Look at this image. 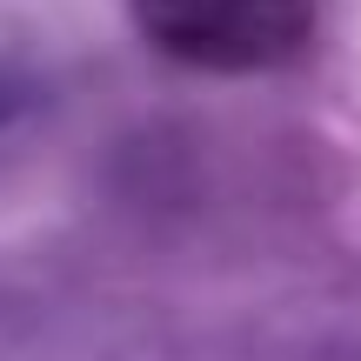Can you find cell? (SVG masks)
Masks as SVG:
<instances>
[{
    "label": "cell",
    "instance_id": "1",
    "mask_svg": "<svg viewBox=\"0 0 361 361\" xmlns=\"http://www.w3.org/2000/svg\"><path fill=\"white\" fill-rule=\"evenodd\" d=\"M322 0H134L147 47L201 74H268L314 40Z\"/></svg>",
    "mask_w": 361,
    "mask_h": 361
}]
</instances>
